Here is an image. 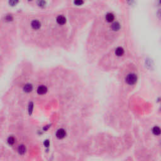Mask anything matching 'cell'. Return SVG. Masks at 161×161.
<instances>
[{"label": "cell", "instance_id": "cell-1", "mask_svg": "<svg viewBox=\"0 0 161 161\" xmlns=\"http://www.w3.org/2000/svg\"><path fill=\"white\" fill-rule=\"evenodd\" d=\"M137 78L135 74H129L126 78V82L128 84L133 85L137 82Z\"/></svg>", "mask_w": 161, "mask_h": 161}, {"label": "cell", "instance_id": "cell-2", "mask_svg": "<svg viewBox=\"0 0 161 161\" xmlns=\"http://www.w3.org/2000/svg\"><path fill=\"white\" fill-rule=\"evenodd\" d=\"M66 135V132L65 130L63 128L59 129L56 132V137L59 139H64Z\"/></svg>", "mask_w": 161, "mask_h": 161}, {"label": "cell", "instance_id": "cell-3", "mask_svg": "<svg viewBox=\"0 0 161 161\" xmlns=\"http://www.w3.org/2000/svg\"><path fill=\"white\" fill-rule=\"evenodd\" d=\"M31 25V27H32L34 30H37V29L40 28V26H41V23H40V22L39 20H34V21H32Z\"/></svg>", "mask_w": 161, "mask_h": 161}, {"label": "cell", "instance_id": "cell-4", "mask_svg": "<svg viewBox=\"0 0 161 161\" xmlns=\"http://www.w3.org/2000/svg\"><path fill=\"white\" fill-rule=\"evenodd\" d=\"M47 91V88L45 86H39L37 89V92L39 94H44Z\"/></svg>", "mask_w": 161, "mask_h": 161}, {"label": "cell", "instance_id": "cell-5", "mask_svg": "<svg viewBox=\"0 0 161 161\" xmlns=\"http://www.w3.org/2000/svg\"><path fill=\"white\" fill-rule=\"evenodd\" d=\"M57 22L59 25H64L66 22V18L64 16L60 15V16H59L57 18Z\"/></svg>", "mask_w": 161, "mask_h": 161}, {"label": "cell", "instance_id": "cell-6", "mask_svg": "<svg viewBox=\"0 0 161 161\" xmlns=\"http://www.w3.org/2000/svg\"><path fill=\"white\" fill-rule=\"evenodd\" d=\"M18 152L19 154H21V155H23V154L26 152V147H25V145H19V147H18Z\"/></svg>", "mask_w": 161, "mask_h": 161}, {"label": "cell", "instance_id": "cell-7", "mask_svg": "<svg viewBox=\"0 0 161 161\" xmlns=\"http://www.w3.org/2000/svg\"><path fill=\"white\" fill-rule=\"evenodd\" d=\"M33 86L30 84H27L23 87V91L26 92H30L32 91Z\"/></svg>", "mask_w": 161, "mask_h": 161}, {"label": "cell", "instance_id": "cell-8", "mask_svg": "<svg viewBox=\"0 0 161 161\" xmlns=\"http://www.w3.org/2000/svg\"><path fill=\"white\" fill-rule=\"evenodd\" d=\"M115 54L117 56H121L124 54V50L122 47H118L115 50Z\"/></svg>", "mask_w": 161, "mask_h": 161}, {"label": "cell", "instance_id": "cell-9", "mask_svg": "<svg viewBox=\"0 0 161 161\" xmlns=\"http://www.w3.org/2000/svg\"><path fill=\"white\" fill-rule=\"evenodd\" d=\"M115 19V16H114L113 14L111 13H109L107 15H106V20H107V21L108 22H111L113 21Z\"/></svg>", "mask_w": 161, "mask_h": 161}, {"label": "cell", "instance_id": "cell-10", "mask_svg": "<svg viewBox=\"0 0 161 161\" xmlns=\"http://www.w3.org/2000/svg\"><path fill=\"white\" fill-rule=\"evenodd\" d=\"M111 28H112V29L114 30V31L118 30L120 28V23L118 22H115L112 25H111Z\"/></svg>", "mask_w": 161, "mask_h": 161}, {"label": "cell", "instance_id": "cell-11", "mask_svg": "<svg viewBox=\"0 0 161 161\" xmlns=\"http://www.w3.org/2000/svg\"><path fill=\"white\" fill-rule=\"evenodd\" d=\"M152 132L154 135H159L160 134V128L158 127V126H155V127L153 128Z\"/></svg>", "mask_w": 161, "mask_h": 161}, {"label": "cell", "instance_id": "cell-12", "mask_svg": "<svg viewBox=\"0 0 161 161\" xmlns=\"http://www.w3.org/2000/svg\"><path fill=\"white\" fill-rule=\"evenodd\" d=\"M15 138L13 137H10L8 139V143L10 145H12L15 144Z\"/></svg>", "mask_w": 161, "mask_h": 161}, {"label": "cell", "instance_id": "cell-13", "mask_svg": "<svg viewBox=\"0 0 161 161\" xmlns=\"http://www.w3.org/2000/svg\"><path fill=\"white\" fill-rule=\"evenodd\" d=\"M5 20H6L7 21H12L13 20V17L11 15H8L7 16L5 17Z\"/></svg>", "mask_w": 161, "mask_h": 161}, {"label": "cell", "instance_id": "cell-14", "mask_svg": "<svg viewBox=\"0 0 161 161\" xmlns=\"http://www.w3.org/2000/svg\"><path fill=\"white\" fill-rule=\"evenodd\" d=\"M32 110H33V103H30L28 107V111H29V114H30V115H31V114Z\"/></svg>", "mask_w": 161, "mask_h": 161}, {"label": "cell", "instance_id": "cell-15", "mask_svg": "<svg viewBox=\"0 0 161 161\" xmlns=\"http://www.w3.org/2000/svg\"><path fill=\"white\" fill-rule=\"evenodd\" d=\"M44 145H45V147H48L49 146V145H50V142H49V140H45V142H44Z\"/></svg>", "mask_w": 161, "mask_h": 161}, {"label": "cell", "instance_id": "cell-16", "mask_svg": "<svg viewBox=\"0 0 161 161\" xmlns=\"http://www.w3.org/2000/svg\"><path fill=\"white\" fill-rule=\"evenodd\" d=\"M18 1H11L9 2V3L11 5H12V6H14V5H16V4L17 3Z\"/></svg>", "mask_w": 161, "mask_h": 161}, {"label": "cell", "instance_id": "cell-17", "mask_svg": "<svg viewBox=\"0 0 161 161\" xmlns=\"http://www.w3.org/2000/svg\"><path fill=\"white\" fill-rule=\"evenodd\" d=\"M45 1H40V2L39 3V5H40V6H44V5H45Z\"/></svg>", "mask_w": 161, "mask_h": 161}, {"label": "cell", "instance_id": "cell-18", "mask_svg": "<svg viewBox=\"0 0 161 161\" xmlns=\"http://www.w3.org/2000/svg\"><path fill=\"white\" fill-rule=\"evenodd\" d=\"M74 3L77 4V5H80L82 3H83V2H82V1H75V2H74Z\"/></svg>", "mask_w": 161, "mask_h": 161}]
</instances>
